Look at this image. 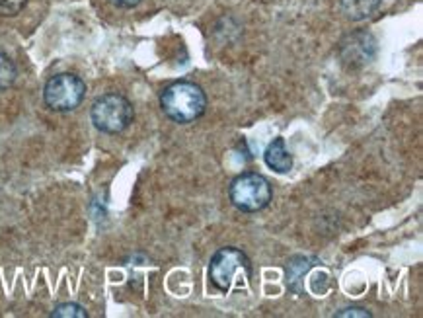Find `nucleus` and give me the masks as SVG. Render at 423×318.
I'll return each instance as SVG.
<instances>
[{
	"mask_svg": "<svg viewBox=\"0 0 423 318\" xmlns=\"http://www.w3.org/2000/svg\"><path fill=\"white\" fill-rule=\"evenodd\" d=\"M337 318L344 317H361V318H370L369 310L361 309V307H347V309H342L340 312H335Z\"/></svg>",
	"mask_w": 423,
	"mask_h": 318,
	"instance_id": "9b49d317",
	"label": "nucleus"
},
{
	"mask_svg": "<svg viewBox=\"0 0 423 318\" xmlns=\"http://www.w3.org/2000/svg\"><path fill=\"white\" fill-rule=\"evenodd\" d=\"M51 318H88V312L76 303H62L55 307Z\"/></svg>",
	"mask_w": 423,
	"mask_h": 318,
	"instance_id": "1a4fd4ad",
	"label": "nucleus"
},
{
	"mask_svg": "<svg viewBox=\"0 0 423 318\" xmlns=\"http://www.w3.org/2000/svg\"><path fill=\"white\" fill-rule=\"evenodd\" d=\"M250 277L252 275V264L248 256L239 250V248H221L215 256L211 258V264H209V279L211 283L221 289V291H230L232 283L236 279V275L240 274Z\"/></svg>",
	"mask_w": 423,
	"mask_h": 318,
	"instance_id": "39448f33",
	"label": "nucleus"
},
{
	"mask_svg": "<svg viewBox=\"0 0 423 318\" xmlns=\"http://www.w3.org/2000/svg\"><path fill=\"white\" fill-rule=\"evenodd\" d=\"M265 164L269 168L277 172V174H287L293 168V154L285 145V139H275L274 143H269V147L264 152Z\"/></svg>",
	"mask_w": 423,
	"mask_h": 318,
	"instance_id": "423d86ee",
	"label": "nucleus"
},
{
	"mask_svg": "<svg viewBox=\"0 0 423 318\" xmlns=\"http://www.w3.org/2000/svg\"><path fill=\"white\" fill-rule=\"evenodd\" d=\"M160 107L166 117L176 124H192L207 110V96L199 84L189 80H177L162 90Z\"/></svg>",
	"mask_w": 423,
	"mask_h": 318,
	"instance_id": "f257e3e1",
	"label": "nucleus"
},
{
	"mask_svg": "<svg viewBox=\"0 0 423 318\" xmlns=\"http://www.w3.org/2000/svg\"><path fill=\"white\" fill-rule=\"evenodd\" d=\"M26 4L27 0H0V16L2 18H14L26 8Z\"/></svg>",
	"mask_w": 423,
	"mask_h": 318,
	"instance_id": "9d476101",
	"label": "nucleus"
},
{
	"mask_svg": "<svg viewBox=\"0 0 423 318\" xmlns=\"http://www.w3.org/2000/svg\"><path fill=\"white\" fill-rule=\"evenodd\" d=\"M271 184L257 172H246L232 180L229 187L230 204L242 213H257L271 201Z\"/></svg>",
	"mask_w": 423,
	"mask_h": 318,
	"instance_id": "7ed1b4c3",
	"label": "nucleus"
},
{
	"mask_svg": "<svg viewBox=\"0 0 423 318\" xmlns=\"http://www.w3.org/2000/svg\"><path fill=\"white\" fill-rule=\"evenodd\" d=\"M16 77H18V71L14 61L4 51H0V90L10 88L16 82Z\"/></svg>",
	"mask_w": 423,
	"mask_h": 318,
	"instance_id": "6e6552de",
	"label": "nucleus"
},
{
	"mask_svg": "<svg viewBox=\"0 0 423 318\" xmlns=\"http://www.w3.org/2000/svg\"><path fill=\"white\" fill-rule=\"evenodd\" d=\"M84 96H86V84L72 72L55 74L53 79L47 80L43 88V100L47 107L59 114L76 110L82 104Z\"/></svg>",
	"mask_w": 423,
	"mask_h": 318,
	"instance_id": "20e7f679",
	"label": "nucleus"
},
{
	"mask_svg": "<svg viewBox=\"0 0 423 318\" xmlns=\"http://www.w3.org/2000/svg\"><path fill=\"white\" fill-rule=\"evenodd\" d=\"M117 8H135L137 4H141L142 0H109Z\"/></svg>",
	"mask_w": 423,
	"mask_h": 318,
	"instance_id": "f8f14e48",
	"label": "nucleus"
},
{
	"mask_svg": "<svg viewBox=\"0 0 423 318\" xmlns=\"http://www.w3.org/2000/svg\"><path fill=\"white\" fill-rule=\"evenodd\" d=\"M133 115H135L133 104L123 94H117V92L100 96L90 110L94 127L106 135H117L125 131L131 125Z\"/></svg>",
	"mask_w": 423,
	"mask_h": 318,
	"instance_id": "f03ea898",
	"label": "nucleus"
},
{
	"mask_svg": "<svg viewBox=\"0 0 423 318\" xmlns=\"http://www.w3.org/2000/svg\"><path fill=\"white\" fill-rule=\"evenodd\" d=\"M347 16L353 20L367 18L372 14V10H377L380 0H342Z\"/></svg>",
	"mask_w": 423,
	"mask_h": 318,
	"instance_id": "0eeeda50",
	"label": "nucleus"
}]
</instances>
